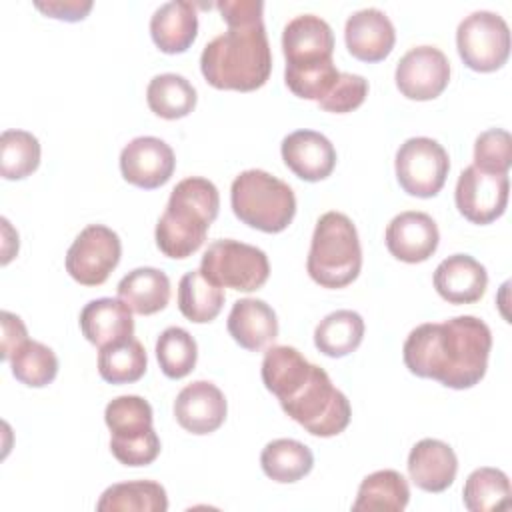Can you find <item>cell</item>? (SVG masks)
Returning a JSON list of instances; mask_svg holds the SVG:
<instances>
[{"label": "cell", "mask_w": 512, "mask_h": 512, "mask_svg": "<svg viewBox=\"0 0 512 512\" xmlns=\"http://www.w3.org/2000/svg\"><path fill=\"white\" fill-rule=\"evenodd\" d=\"M490 348L492 332L486 322L476 316H454L416 326L404 340L402 356L412 374L466 390L484 378Z\"/></svg>", "instance_id": "cell-1"}, {"label": "cell", "mask_w": 512, "mask_h": 512, "mask_svg": "<svg viewBox=\"0 0 512 512\" xmlns=\"http://www.w3.org/2000/svg\"><path fill=\"white\" fill-rule=\"evenodd\" d=\"M216 8L228 24L200 54L206 82L218 90L252 92L266 84L272 72V52L266 36L262 0H220Z\"/></svg>", "instance_id": "cell-2"}, {"label": "cell", "mask_w": 512, "mask_h": 512, "mask_svg": "<svg viewBox=\"0 0 512 512\" xmlns=\"http://www.w3.org/2000/svg\"><path fill=\"white\" fill-rule=\"evenodd\" d=\"M220 208L218 188L202 176L180 180L156 224V246L168 258H188L206 240Z\"/></svg>", "instance_id": "cell-3"}, {"label": "cell", "mask_w": 512, "mask_h": 512, "mask_svg": "<svg viewBox=\"0 0 512 512\" xmlns=\"http://www.w3.org/2000/svg\"><path fill=\"white\" fill-rule=\"evenodd\" d=\"M362 268V248L354 222L342 212H326L318 218L306 270L322 288H344Z\"/></svg>", "instance_id": "cell-4"}, {"label": "cell", "mask_w": 512, "mask_h": 512, "mask_svg": "<svg viewBox=\"0 0 512 512\" xmlns=\"http://www.w3.org/2000/svg\"><path fill=\"white\" fill-rule=\"evenodd\" d=\"M278 402L294 422L320 438L344 432L352 416L348 398L334 388L328 372L316 364H312L308 374L280 396Z\"/></svg>", "instance_id": "cell-5"}, {"label": "cell", "mask_w": 512, "mask_h": 512, "mask_svg": "<svg viewBox=\"0 0 512 512\" xmlns=\"http://www.w3.org/2000/svg\"><path fill=\"white\" fill-rule=\"evenodd\" d=\"M232 212L240 222L260 232L276 234L288 228L296 214L292 188L266 170H244L230 186Z\"/></svg>", "instance_id": "cell-6"}, {"label": "cell", "mask_w": 512, "mask_h": 512, "mask_svg": "<svg viewBox=\"0 0 512 512\" xmlns=\"http://www.w3.org/2000/svg\"><path fill=\"white\" fill-rule=\"evenodd\" d=\"M104 422L110 430V452L124 466H148L160 454V438L152 428V406L136 394L106 404Z\"/></svg>", "instance_id": "cell-7"}, {"label": "cell", "mask_w": 512, "mask_h": 512, "mask_svg": "<svg viewBox=\"0 0 512 512\" xmlns=\"http://www.w3.org/2000/svg\"><path fill=\"white\" fill-rule=\"evenodd\" d=\"M200 272L220 288L254 292L266 284L270 276V262L264 250L224 238L208 244L202 254Z\"/></svg>", "instance_id": "cell-8"}, {"label": "cell", "mask_w": 512, "mask_h": 512, "mask_svg": "<svg viewBox=\"0 0 512 512\" xmlns=\"http://www.w3.org/2000/svg\"><path fill=\"white\" fill-rule=\"evenodd\" d=\"M456 48L470 70L494 72L502 68L510 56L506 20L490 10L468 14L456 28Z\"/></svg>", "instance_id": "cell-9"}, {"label": "cell", "mask_w": 512, "mask_h": 512, "mask_svg": "<svg viewBox=\"0 0 512 512\" xmlns=\"http://www.w3.org/2000/svg\"><path fill=\"white\" fill-rule=\"evenodd\" d=\"M394 168L398 184L406 194L432 198L446 182L450 158L444 146L434 138L414 136L396 150Z\"/></svg>", "instance_id": "cell-10"}, {"label": "cell", "mask_w": 512, "mask_h": 512, "mask_svg": "<svg viewBox=\"0 0 512 512\" xmlns=\"http://www.w3.org/2000/svg\"><path fill=\"white\" fill-rule=\"evenodd\" d=\"M122 244L104 224L86 226L66 252V272L82 286H100L118 266Z\"/></svg>", "instance_id": "cell-11"}, {"label": "cell", "mask_w": 512, "mask_h": 512, "mask_svg": "<svg viewBox=\"0 0 512 512\" xmlns=\"http://www.w3.org/2000/svg\"><path fill=\"white\" fill-rule=\"evenodd\" d=\"M508 194V174H488L472 164L460 172L454 200L466 220L472 224H490L504 214Z\"/></svg>", "instance_id": "cell-12"}, {"label": "cell", "mask_w": 512, "mask_h": 512, "mask_svg": "<svg viewBox=\"0 0 512 512\" xmlns=\"http://www.w3.org/2000/svg\"><path fill=\"white\" fill-rule=\"evenodd\" d=\"M396 88L410 100L438 98L450 80V62L436 46L410 48L396 64Z\"/></svg>", "instance_id": "cell-13"}, {"label": "cell", "mask_w": 512, "mask_h": 512, "mask_svg": "<svg viewBox=\"0 0 512 512\" xmlns=\"http://www.w3.org/2000/svg\"><path fill=\"white\" fill-rule=\"evenodd\" d=\"M282 52L286 68L290 70H304L332 62L334 32L324 18L316 14H300L284 26Z\"/></svg>", "instance_id": "cell-14"}, {"label": "cell", "mask_w": 512, "mask_h": 512, "mask_svg": "<svg viewBox=\"0 0 512 512\" xmlns=\"http://www.w3.org/2000/svg\"><path fill=\"white\" fill-rule=\"evenodd\" d=\"M176 168L172 148L156 136H138L120 152V172L126 182L154 190L166 184Z\"/></svg>", "instance_id": "cell-15"}, {"label": "cell", "mask_w": 512, "mask_h": 512, "mask_svg": "<svg viewBox=\"0 0 512 512\" xmlns=\"http://www.w3.org/2000/svg\"><path fill=\"white\" fill-rule=\"evenodd\" d=\"M388 252L408 264L428 260L440 242V232L432 216L418 210H406L396 214L386 226Z\"/></svg>", "instance_id": "cell-16"}, {"label": "cell", "mask_w": 512, "mask_h": 512, "mask_svg": "<svg viewBox=\"0 0 512 512\" xmlns=\"http://www.w3.org/2000/svg\"><path fill=\"white\" fill-rule=\"evenodd\" d=\"M228 404L222 390L208 382L196 380L184 386L174 400L176 422L192 434H210L218 430L226 420Z\"/></svg>", "instance_id": "cell-17"}, {"label": "cell", "mask_w": 512, "mask_h": 512, "mask_svg": "<svg viewBox=\"0 0 512 512\" xmlns=\"http://www.w3.org/2000/svg\"><path fill=\"white\" fill-rule=\"evenodd\" d=\"M284 164L306 182L328 178L336 166V150L332 142L316 130L290 132L280 144Z\"/></svg>", "instance_id": "cell-18"}, {"label": "cell", "mask_w": 512, "mask_h": 512, "mask_svg": "<svg viewBox=\"0 0 512 512\" xmlns=\"http://www.w3.org/2000/svg\"><path fill=\"white\" fill-rule=\"evenodd\" d=\"M348 52L362 62L384 60L396 42V30L390 18L378 8H362L348 16L344 26Z\"/></svg>", "instance_id": "cell-19"}, {"label": "cell", "mask_w": 512, "mask_h": 512, "mask_svg": "<svg viewBox=\"0 0 512 512\" xmlns=\"http://www.w3.org/2000/svg\"><path fill=\"white\" fill-rule=\"evenodd\" d=\"M434 288L450 304L478 302L488 286L486 268L470 254H452L434 270Z\"/></svg>", "instance_id": "cell-20"}, {"label": "cell", "mask_w": 512, "mask_h": 512, "mask_svg": "<svg viewBox=\"0 0 512 512\" xmlns=\"http://www.w3.org/2000/svg\"><path fill=\"white\" fill-rule=\"evenodd\" d=\"M410 480L424 492H444L452 486L458 472V458L450 444L424 438L408 454Z\"/></svg>", "instance_id": "cell-21"}, {"label": "cell", "mask_w": 512, "mask_h": 512, "mask_svg": "<svg viewBox=\"0 0 512 512\" xmlns=\"http://www.w3.org/2000/svg\"><path fill=\"white\" fill-rule=\"evenodd\" d=\"M80 330L96 348H104L134 336L132 310L120 298L90 300L80 312Z\"/></svg>", "instance_id": "cell-22"}, {"label": "cell", "mask_w": 512, "mask_h": 512, "mask_svg": "<svg viewBox=\"0 0 512 512\" xmlns=\"http://www.w3.org/2000/svg\"><path fill=\"white\" fill-rule=\"evenodd\" d=\"M198 34L196 6L188 0L160 4L150 18V36L166 54L186 52Z\"/></svg>", "instance_id": "cell-23"}, {"label": "cell", "mask_w": 512, "mask_h": 512, "mask_svg": "<svg viewBox=\"0 0 512 512\" xmlns=\"http://www.w3.org/2000/svg\"><path fill=\"white\" fill-rule=\"evenodd\" d=\"M228 332L236 344L258 352L278 336L276 312L260 298H240L228 314Z\"/></svg>", "instance_id": "cell-24"}, {"label": "cell", "mask_w": 512, "mask_h": 512, "mask_svg": "<svg viewBox=\"0 0 512 512\" xmlns=\"http://www.w3.org/2000/svg\"><path fill=\"white\" fill-rule=\"evenodd\" d=\"M118 298L136 314L148 316L166 308L170 300V278L166 272L150 266L128 272L118 282Z\"/></svg>", "instance_id": "cell-25"}, {"label": "cell", "mask_w": 512, "mask_h": 512, "mask_svg": "<svg viewBox=\"0 0 512 512\" xmlns=\"http://www.w3.org/2000/svg\"><path fill=\"white\" fill-rule=\"evenodd\" d=\"M410 488L406 478L396 470H376L368 474L352 504L354 512H402L408 506Z\"/></svg>", "instance_id": "cell-26"}, {"label": "cell", "mask_w": 512, "mask_h": 512, "mask_svg": "<svg viewBox=\"0 0 512 512\" xmlns=\"http://www.w3.org/2000/svg\"><path fill=\"white\" fill-rule=\"evenodd\" d=\"M98 512H166L168 496L154 480H134L108 486L96 502Z\"/></svg>", "instance_id": "cell-27"}, {"label": "cell", "mask_w": 512, "mask_h": 512, "mask_svg": "<svg viewBox=\"0 0 512 512\" xmlns=\"http://www.w3.org/2000/svg\"><path fill=\"white\" fill-rule=\"evenodd\" d=\"M260 466L270 480L292 484L310 474L314 466V454L306 444L298 440L276 438L262 448Z\"/></svg>", "instance_id": "cell-28"}, {"label": "cell", "mask_w": 512, "mask_h": 512, "mask_svg": "<svg viewBox=\"0 0 512 512\" xmlns=\"http://www.w3.org/2000/svg\"><path fill=\"white\" fill-rule=\"evenodd\" d=\"M364 338V320L354 310H336L324 316L314 330V346L330 358L354 352Z\"/></svg>", "instance_id": "cell-29"}, {"label": "cell", "mask_w": 512, "mask_h": 512, "mask_svg": "<svg viewBox=\"0 0 512 512\" xmlns=\"http://www.w3.org/2000/svg\"><path fill=\"white\" fill-rule=\"evenodd\" d=\"M196 98V88L184 76L174 72L154 76L146 88L150 110L164 120L188 116L196 106Z\"/></svg>", "instance_id": "cell-30"}, {"label": "cell", "mask_w": 512, "mask_h": 512, "mask_svg": "<svg viewBox=\"0 0 512 512\" xmlns=\"http://www.w3.org/2000/svg\"><path fill=\"white\" fill-rule=\"evenodd\" d=\"M224 306V290L212 284L200 270L186 272L178 284V308L190 322H212Z\"/></svg>", "instance_id": "cell-31"}, {"label": "cell", "mask_w": 512, "mask_h": 512, "mask_svg": "<svg viewBox=\"0 0 512 512\" xmlns=\"http://www.w3.org/2000/svg\"><path fill=\"white\" fill-rule=\"evenodd\" d=\"M148 356L144 346L132 336L128 340L100 348L98 372L110 384H130L144 376Z\"/></svg>", "instance_id": "cell-32"}, {"label": "cell", "mask_w": 512, "mask_h": 512, "mask_svg": "<svg viewBox=\"0 0 512 512\" xmlns=\"http://www.w3.org/2000/svg\"><path fill=\"white\" fill-rule=\"evenodd\" d=\"M512 496L508 476L490 466L476 468L466 478L462 490V502L470 512H490L502 506H508Z\"/></svg>", "instance_id": "cell-33"}, {"label": "cell", "mask_w": 512, "mask_h": 512, "mask_svg": "<svg viewBox=\"0 0 512 512\" xmlns=\"http://www.w3.org/2000/svg\"><path fill=\"white\" fill-rule=\"evenodd\" d=\"M10 368L18 382L30 388H42L56 378L58 358L52 348L28 338L10 356Z\"/></svg>", "instance_id": "cell-34"}, {"label": "cell", "mask_w": 512, "mask_h": 512, "mask_svg": "<svg viewBox=\"0 0 512 512\" xmlns=\"http://www.w3.org/2000/svg\"><path fill=\"white\" fill-rule=\"evenodd\" d=\"M40 164V142L26 130H4L0 136V174L6 180H22Z\"/></svg>", "instance_id": "cell-35"}, {"label": "cell", "mask_w": 512, "mask_h": 512, "mask_svg": "<svg viewBox=\"0 0 512 512\" xmlns=\"http://www.w3.org/2000/svg\"><path fill=\"white\" fill-rule=\"evenodd\" d=\"M156 358L164 376L180 380L188 376L198 360L196 340L180 326L166 328L156 340Z\"/></svg>", "instance_id": "cell-36"}, {"label": "cell", "mask_w": 512, "mask_h": 512, "mask_svg": "<svg viewBox=\"0 0 512 512\" xmlns=\"http://www.w3.org/2000/svg\"><path fill=\"white\" fill-rule=\"evenodd\" d=\"M512 164V138L502 128L484 130L474 142V166L488 174H508Z\"/></svg>", "instance_id": "cell-37"}, {"label": "cell", "mask_w": 512, "mask_h": 512, "mask_svg": "<svg viewBox=\"0 0 512 512\" xmlns=\"http://www.w3.org/2000/svg\"><path fill=\"white\" fill-rule=\"evenodd\" d=\"M368 96V80L360 74L340 72L334 88L328 92L326 98L318 102V106L326 112L346 114L356 110Z\"/></svg>", "instance_id": "cell-38"}, {"label": "cell", "mask_w": 512, "mask_h": 512, "mask_svg": "<svg viewBox=\"0 0 512 512\" xmlns=\"http://www.w3.org/2000/svg\"><path fill=\"white\" fill-rule=\"evenodd\" d=\"M34 6L50 18L78 22L88 16L92 10L90 0H48V2H34Z\"/></svg>", "instance_id": "cell-39"}, {"label": "cell", "mask_w": 512, "mask_h": 512, "mask_svg": "<svg viewBox=\"0 0 512 512\" xmlns=\"http://www.w3.org/2000/svg\"><path fill=\"white\" fill-rule=\"evenodd\" d=\"M0 324H2V350H0V356H2V360H10L14 350L28 340V332H26V326L20 320V316H16V314H12L8 310H2Z\"/></svg>", "instance_id": "cell-40"}]
</instances>
